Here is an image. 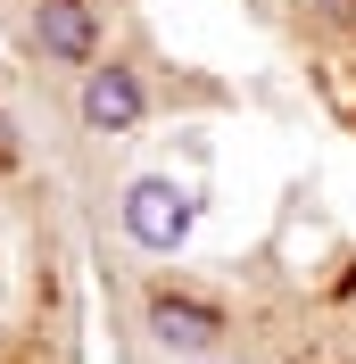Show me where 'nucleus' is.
Returning <instances> with one entry per match:
<instances>
[{
	"label": "nucleus",
	"mask_w": 356,
	"mask_h": 364,
	"mask_svg": "<svg viewBox=\"0 0 356 364\" xmlns=\"http://www.w3.org/2000/svg\"><path fill=\"white\" fill-rule=\"evenodd\" d=\"M141 331H150V340L166 348L174 364H191V356H216V348H224L232 315H224L216 298H199V290H174V282H157V290H150V306H141Z\"/></svg>",
	"instance_id": "obj_1"
},
{
	"label": "nucleus",
	"mask_w": 356,
	"mask_h": 364,
	"mask_svg": "<svg viewBox=\"0 0 356 364\" xmlns=\"http://www.w3.org/2000/svg\"><path fill=\"white\" fill-rule=\"evenodd\" d=\"M191 224H199V199H191L174 174H141L133 191H125V240H133V249L174 257L182 240H191Z\"/></svg>",
	"instance_id": "obj_2"
},
{
	"label": "nucleus",
	"mask_w": 356,
	"mask_h": 364,
	"mask_svg": "<svg viewBox=\"0 0 356 364\" xmlns=\"http://www.w3.org/2000/svg\"><path fill=\"white\" fill-rule=\"evenodd\" d=\"M75 116H83V133H100V141L133 133L141 116H150V83H141V67H133V58H100V67H83Z\"/></svg>",
	"instance_id": "obj_3"
},
{
	"label": "nucleus",
	"mask_w": 356,
	"mask_h": 364,
	"mask_svg": "<svg viewBox=\"0 0 356 364\" xmlns=\"http://www.w3.org/2000/svg\"><path fill=\"white\" fill-rule=\"evenodd\" d=\"M33 50H42L50 67H100V9L91 0H33V17H25Z\"/></svg>",
	"instance_id": "obj_4"
},
{
	"label": "nucleus",
	"mask_w": 356,
	"mask_h": 364,
	"mask_svg": "<svg viewBox=\"0 0 356 364\" xmlns=\"http://www.w3.org/2000/svg\"><path fill=\"white\" fill-rule=\"evenodd\" d=\"M315 17L340 25V33H356V0H315Z\"/></svg>",
	"instance_id": "obj_5"
},
{
	"label": "nucleus",
	"mask_w": 356,
	"mask_h": 364,
	"mask_svg": "<svg viewBox=\"0 0 356 364\" xmlns=\"http://www.w3.org/2000/svg\"><path fill=\"white\" fill-rule=\"evenodd\" d=\"M0 166H17V124L0 116Z\"/></svg>",
	"instance_id": "obj_6"
}]
</instances>
